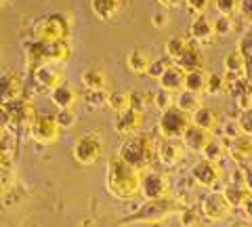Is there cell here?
Returning a JSON list of instances; mask_svg holds the SVG:
<instances>
[{"mask_svg":"<svg viewBox=\"0 0 252 227\" xmlns=\"http://www.w3.org/2000/svg\"><path fill=\"white\" fill-rule=\"evenodd\" d=\"M107 192L118 200H132L137 194H141V170L124 162L120 156L109 158L107 164V177H105Z\"/></svg>","mask_w":252,"mask_h":227,"instance_id":"1","label":"cell"},{"mask_svg":"<svg viewBox=\"0 0 252 227\" xmlns=\"http://www.w3.org/2000/svg\"><path fill=\"white\" fill-rule=\"evenodd\" d=\"M156 150H158L156 141L149 132H137V135H132L124 141L118 156H120L124 162H128L130 166L145 170V168H149V164H152Z\"/></svg>","mask_w":252,"mask_h":227,"instance_id":"2","label":"cell"},{"mask_svg":"<svg viewBox=\"0 0 252 227\" xmlns=\"http://www.w3.org/2000/svg\"><path fill=\"white\" fill-rule=\"evenodd\" d=\"M30 61H40V64H61L67 61L72 55V46L67 40H36L32 38L23 44Z\"/></svg>","mask_w":252,"mask_h":227,"instance_id":"3","label":"cell"},{"mask_svg":"<svg viewBox=\"0 0 252 227\" xmlns=\"http://www.w3.org/2000/svg\"><path fill=\"white\" fill-rule=\"evenodd\" d=\"M69 32H72V19L65 13L44 15L32 30L36 40H67Z\"/></svg>","mask_w":252,"mask_h":227,"instance_id":"4","label":"cell"},{"mask_svg":"<svg viewBox=\"0 0 252 227\" xmlns=\"http://www.w3.org/2000/svg\"><path fill=\"white\" fill-rule=\"evenodd\" d=\"M189 127H191L189 114L181 112L177 105H172L166 112H162L160 120H158V129H160L164 139H181Z\"/></svg>","mask_w":252,"mask_h":227,"instance_id":"5","label":"cell"},{"mask_svg":"<svg viewBox=\"0 0 252 227\" xmlns=\"http://www.w3.org/2000/svg\"><path fill=\"white\" fill-rule=\"evenodd\" d=\"M30 135L36 143L40 145H53L59 141L61 135V127L55 116L51 114H36L34 120L30 124Z\"/></svg>","mask_w":252,"mask_h":227,"instance_id":"6","label":"cell"},{"mask_svg":"<svg viewBox=\"0 0 252 227\" xmlns=\"http://www.w3.org/2000/svg\"><path fill=\"white\" fill-rule=\"evenodd\" d=\"M74 158L78 164H84V166H91V164H94L101 154H103V141H101L94 132H86V135L78 137V141L74 143Z\"/></svg>","mask_w":252,"mask_h":227,"instance_id":"7","label":"cell"},{"mask_svg":"<svg viewBox=\"0 0 252 227\" xmlns=\"http://www.w3.org/2000/svg\"><path fill=\"white\" fill-rule=\"evenodd\" d=\"M141 194L145 195V200H164L170 195V183L168 177L158 173V170H147L145 175H141Z\"/></svg>","mask_w":252,"mask_h":227,"instance_id":"8","label":"cell"},{"mask_svg":"<svg viewBox=\"0 0 252 227\" xmlns=\"http://www.w3.org/2000/svg\"><path fill=\"white\" fill-rule=\"evenodd\" d=\"M231 210V204L225 200L223 192H208L206 195H204L202 200V215L208 219V221L212 223H219L223 221V219H227V215H229Z\"/></svg>","mask_w":252,"mask_h":227,"instance_id":"9","label":"cell"},{"mask_svg":"<svg viewBox=\"0 0 252 227\" xmlns=\"http://www.w3.org/2000/svg\"><path fill=\"white\" fill-rule=\"evenodd\" d=\"M32 76H34V84L38 93H51L59 84H63V74L55 64H40Z\"/></svg>","mask_w":252,"mask_h":227,"instance_id":"10","label":"cell"},{"mask_svg":"<svg viewBox=\"0 0 252 227\" xmlns=\"http://www.w3.org/2000/svg\"><path fill=\"white\" fill-rule=\"evenodd\" d=\"M172 206H175V204H172L168 198H164V200H147V204L141 206L139 213L130 217V221L158 223V221H162V217H166L168 213H172V210H177Z\"/></svg>","mask_w":252,"mask_h":227,"instance_id":"11","label":"cell"},{"mask_svg":"<svg viewBox=\"0 0 252 227\" xmlns=\"http://www.w3.org/2000/svg\"><path fill=\"white\" fill-rule=\"evenodd\" d=\"M191 179L202 187H208V190H217V185L220 181V170L217 166V162L210 160H200L198 164H193L191 168Z\"/></svg>","mask_w":252,"mask_h":227,"instance_id":"12","label":"cell"},{"mask_svg":"<svg viewBox=\"0 0 252 227\" xmlns=\"http://www.w3.org/2000/svg\"><path fill=\"white\" fill-rule=\"evenodd\" d=\"M143 127V112H137V109H124V112L116 114V120H114V130L118 135H124V137H132L137 135Z\"/></svg>","mask_w":252,"mask_h":227,"instance_id":"13","label":"cell"},{"mask_svg":"<svg viewBox=\"0 0 252 227\" xmlns=\"http://www.w3.org/2000/svg\"><path fill=\"white\" fill-rule=\"evenodd\" d=\"M158 160H160L164 166H177V164L185 158V145L181 139H164L158 145Z\"/></svg>","mask_w":252,"mask_h":227,"instance_id":"14","label":"cell"},{"mask_svg":"<svg viewBox=\"0 0 252 227\" xmlns=\"http://www.w3.org/2000/svg\"><path fill=\"white\" fill-rule=\"evenodd\" d=\"M23 80L15 72H6L0 76V105H9L21 99Z\"/></svg>","mask_w":252,"mask_h":227,"instance_id":"15","label":"cell"},{"mask_svg":"<svg viewBox=\"0 0 252 227\" xmlns=\"http://www.w3.org/2000/svg\"><path fill=\"white\" fill-rule=\"evenodd\" d=\"M189 36L193 38L198 44H212V40L217 38L215 34V21H210L206 15H195V19L189 26Z\"/></svg>","mask_w":252,"mask_h":227,"instance_id":"16","label":"cell"},{"mask_svg":"<svg viewBox=\"0 0 252 227\" xmlns=\"http://www.w3.org/2000/svg\"><path fill=\"white\" fill-rule=\"evenodd\" d=\"M126 0H91V9L94 17L101 21H112L124 11Z\"/></svg>","mask_w":252,"mask_h":227,"instance_id":"17","label":"cell"},{"mask_svg":"<svg viewBox=\"0 0 252 227\" xmlns=\"http://www.w3.org/2000/svg\"><path fill=\"white\" fill-rule=\"evenodd\" d=\"M181 141H183V145L187 147L189 152L202 154L204 147H206L208 141H210V132L204 130V129H200V127H195V124H191V127L185 130V135L181 137Z\"/></svg>","mask_w":252,"mask_h":227,"instance_id":"18","label":"cell"},{"mask_svg":"<svg viewBox=\"0 0 252 227\" xmlns=\"http://www.w3.org/2000/svg\"><path fill=\"white\" fill-rule=\"evenodd\" d=\"M223 69H225V78L227 82L235 80V78H242V76H248V69H246V59H244L242 51H231L229 55L225 57V64H223Z\"/></svg>","mask_w":252,"mask_h":227,"instance_id":"19","label":"cell"},{"mask_svg":"<svg viewBox=\"0 0 252 227\" xmlns=\"http://www.w3.org/2000/svg\"><path fill=\"white\" fill-rule=\"evenodd\" d=\"M156 57L149 51L145 49H132L128 55H126V67H128V72L132 74H147L149 65H152V61Z\"/></svg>","mask_w":252,"mask_h":227,"instance_id":"20","label":"cell"},{"mask_svg":"<svg viewBox=\"0 0 252 227\" xmlns=\"http://www.w3.org/2000/svg\"><path fill=\"white\" fill-rule=\"evenodd\" d=\"M158 82H160L162 89H166L170 93L183 91V87H185V69L181 65H177V64H172V65H168L166 72L160 76V80Z\"/></svg>","mask_w":252,"mask_h":227,"instance_id":"21","label":"cell"},{"mask_svg":"<svg viewBox=\"0 0 252 227\" xmlns=\"http://www.w3.org/2000/svg\"><path fill=\"white\" fill-rule=\"evenodd\" d=\"M82 87L86 91H107L109 87V78H107V72L101 67H91L86 69V72L82 74L80 78Z\"/></svg>","mask_w":252,"mask_h":227,"instance_id":"22","label":"cell"},{"mask_svg":"<svg viewBox=\"0 0 252 227\" xmlns=\"http://www.w3.org/2000/svg\"><path fill=\"white\" fill-rule=\"evenodd\" d=\"M206 84H208V72L204 67H195V69L185 72V87H183L185 91L202 95V93L206 91Z\"/></svg>","mask_w":252,"mask_h":227,"instance_id":"23","label":"cell"},{"mask_svg":"<svg viewBox=\"0 0 252 227\" xmlns=\"http://www.w3.org/2000/svg\"><path fill=\"white\" fill-rule=\"evenodd\" d=\"M191 124H195V127H200L204 130H215L219 127V114L215 112L212 107H200L195 109V112L191 114Z\"/></svg>","mask_w":252,"mask_h":227,"instance_id":"24","label":"cell"},{"mask_svg":"<svg viewBox=\"0 0 252 227\" xmlns=\"http://www.w3.org/2000/svg\"><path fill=\"white\" fill-rule=\"evenodd\" d=\"M51 95V101L55 105H57L59 109H65V107H74V103L78 101V93L76 89L67 87V84H59L55 91L49 93Z\"/></svg>","mask_w":252,"mask_h":227,"instance_id":"25","label":"cell"},{"mask_svg":"<svg viewBox=\"0 0 252 227\" xmlns=\"http://www.w3.org/2000/svg\"><path fill=\"white\" fill-rule=\"evenodd\" d=\"M193 42L191 36H185V34H175L172 38L166 40V57L172 61V64H177V59L187 51V46Z\"/></svg>","mask_w":252,"mask_h":227,"instance_id":"26","label":"cell"},{"mask_svg":"<svg viewBox=\"0 0 252 227\" xmlns=\"http://www.w3.org/2000/svg\"><path fill=\"white\" fill-rule=\"evenodd\" d=\"M202 64H204L202 51H200V44L195 42V40L189 44L187 51L177 59V65H181L185 72H189V69H195V67H202Z\"/></svg>","mask_w":252,"mask_h":227,"instance_id":"27","label":"cell"},{"mask_svg":"<svg viewBox=\"0 0 252 227\" xmlns=\"http://www.w3.org/2000/svg\"><path fill=\"white\" fill-rule=\"evenodd\" d=\"M175 105L181 109V112H185L191 116L195 109L202 107V97L198 95V93H191V91H179V95L175 97Z\"/></svg>","mask_w":252,"mask_h":227,"instance_id":"28","label":"cell"},{"mask_svg":"<svg viewBox=\"0 0 252 227\" xmlns=\"http://www.w3.org/2000/svg\"><path fill=\"white\" fill-rule=\"evenodd\" d=\"M231 156L233 160L244 162V160H252V137L244 135L231 141Z\"/></svg>","mask_w":252,"mask_h":227,"instance_id":"29","label":"cell"},{"mask_svg":"<svg viewBox=\"0 0 252 227\" xmlns=\"http://www.w3.org/2000/svg\"><path fill=\"white\" fill-rule=\"evenodd\" d=\"M223 195H225V200L231 204V208H240L242 206V202L248 198L250 192L246 190V185H225L223 187Z\"/></svg>","mask_w":252,"mask_h":227,"instance_id":"30","label":"cell"},{"mask_svg":"<svg viewBox=\"0 0 252 227\" xmlns=\"http://www.w3.org/2000/svg\"><path fill=\"white\" fill-rule=\"evenodd\" d=\"M107 107L112 109L114 114H120L124 109L130 107V93H124V91H114L109 93L107 97Z\"/></svg>","mask_w":252,"mask_h":227,"instance_id":"31","label":"cell"},{"mask_svg":"<svg viewBox=\"0 0 252 227\" xmlns=\"http://www.w3.org/2000/svg\"><path fill=\"white\" fill-rule=\"evenodd\" d=\"M152 101H154V107H158L160 112H166L168 107L175 105V97H172V93L166 91V89H162V87L152 95Z\"/></svg>","mask_w":252,"mask_h":227,"instance_id":"32","label":"cell"},{"mask_svg":"<svg viewBox=\"0 0 252 227\" xmlns=\"http://www.w3.org/2000/svg\"><path fill=\"white\" fill-rule=\"evenodd\" d=\"M227 91V78L225 74H208V84H206V93L208 95H220Z\"/></svg>","mask_w":252,"mask_h":227,"instance_id":"33","label":"cell"},{"mask_svg":"<svg viewBox=\"0 0 252 227\" xmlns=\"http://www.w3.org/2000/svg\"><path fill=\"white\" fill-rule=\"evenodd\" d=\"M107 97H109V91H86L84 93V103L97 109V107H103L107 105Z\"/></svg>","mask_w":252,"mask_h":227,"instance_id":"34","label":"cell"},{"mask_svg":"<svg viewBox=\"0 0 252 227\" xmlns=\"http://www.w3.org/2000/svg\"><path fill=\"white\" fill-rule=\"evenodd\" d=\"M168 65H172V61H170L168 57H156V59L152 61V65H149V69H147L145 76L154 78V80H160V76L166 72Z\"/></svg>","mask_w":252,"mask_h":227,"instance_id":"35","label":"cell"},{"mask_svg":"<svg viewBox=\"0 0 252 227\" xmlns=\"http://www.w3.org/2000/svg\"><path fill=\"white\" fill-rule=\"evenodd\" d=\"M233 21L229 15H219V19L215 21V34L217 38H227V36H231L233 34Z\"/></svg>","mask_w":252,"mask_h":227,"instance_id":"36","label":"cell"},{"mask_svg":"<svg viewBox=\"0 0 252 227\" xmlns=\"http://www.w3.org/2000/svg\"><path fill=\"white\" fill-rule=\"evenodd\" d=\"M240 51L246 59V69H248V78L252 80V30L240 40Z\"/></svg>","mask_w":252,"mask_h":227,"instance_id":"37","label":"cell"},{"mask_svg":"<svg viewBox=\"0 0 252 227\" xmlns=\"http://www.w3.org/2000/svg\"><path fill=\"white\" fill-rule=\"evenodd\" d=\"M223 154H225V147H223V143L220 141H208V145L204 147V152H202V156L206 160H210V162H219L220 158H223Z\"/></svg>","mask_w":252,"mask_h":227,"instance_id":"38","label":"cell"},{"mask_svg":"<svg viewBox=\"0 0 252 227\" xmlns=\"http://www.w3.org/2000/svg\"><path fill=\"white\" fill-rule=\"evenodd\" d=\"M55 118H57L61 129H74L78 122V114L74 112V107H65V109H59Z\"/></svg>","mask_w":252,"mask_h":227,"instance_id":"39","label":"cell"},{"mask_svg":"<svg viewBox=\"0 0 252 227\" xmlns=\"http://www.w3.org/2000/svg\"><path fill=\"white\" fill-rule=\"evenodd\" d=\"M181 225L183 227H198L200 225V215H198V210H193V208H181Z\"/></svg>","mask_w":252,"mask_h":227,"instance_id":"40","label":"cell"},{"mask_svg":"<svg viewBox=\"0 0 252 227\" xmlns=\"http://www.w3.org/2000/svg\"><path fill=\"white\" fill-rule=\"evenodd\" d=\"M215 9L219 15H231L240 9V0H215Z\"/></svg>","mask_w":252,"mask_h":227,"instance_id":"41","label":"cell"},{"mask_svg":"<svg viewBox=\"0 0 252 227\" xmlns=\"http://www.w3.org/2000/svg\"><path fill=\"white\" fill-rule=\"evenodd\" d=\"M238 124H240V130L244 132V135H250L252 137V107L242 109L240 118H238Z\"/></svg>","mask_w":252,"mask_h":227,"instance_id":"42","label":"cell"},{"mask_svg":"<svg viewBox=\"0 0 252 227\" xmlns=\"http://www.w3.org/2000/svg\"><path fill=\"white\" fill-rule=\"evenodd\" d=\"M240 124L238 122H225L223 124V139L225 141H233V139H238L240 137Z\"/></svg>","mask_w":252,"mask_h":227,"instance_id":"43","label":"cell"},{"mask_svg":"<svg viewBox=\"0 0 252 227\" xmlns=\"http://www.w3.org/2000/svg\"><path fill=\"white\" fill-rule=\"evenodd\" d=\"M152 26L156 30H162V28H166L168 26V13L166 11H162V9H158L152 13Z\"/></svg>","mask_w":252,"mask_h":227,"instance_id":"44","label":"cell"},{"mask_svg":"<svg viewBox=\"0 0 252 227\" xmlns=\"http://www.w3.org/2000/svg\"><path fill=\"white\" fill-rule=\"evenodd\" d=\"M185 2H187V6H189V9H191L193 13L202 15V13L208 11V6L212 4V0H185Z\"/></svg>","mask_w":252,"mask_h":227,"instance_id":"45","label":"cell"},{"mask_svg":"<svg viewBox=\"0 0 252 227\" xmlns=\"http://www.w3.org/2000/svg\"><path fill=\"white\" fill-rule=\"evenodd\" d=\"M130 109H137V112H145V95L143 93H130Z\"/></svg>","mask_w":252,"mask_h":227,"instance_id":"46","label":"cell"},{"mask_svg":"<svg viewBox=\"0 0 252 227\" xmlns=\"http://www.w3.org/2000/svg\"><path fill=\"white\" fill-rule=\"evenodd\" d=\"M235 99V107L240 109H248V107H252V91H246V93H242V95H238V97H233Z\"/></svg>","mask_w":252,"mask_h":227,"instance_id":"47","label":"cell"},{"mask_svg":"<svg viewBox=\"0 0 252 227\" xmlns=\"http://www.w3.org/2000/svg\"><path fill=\"white\" fill-rule=\"evenodd\" d=\"M240 15L246 23H252V0H240Z\"/></svg>","mask_w":252,"mask_h":227,"instance_id":"48","label":"cell"},{"mask_svg":"<svg viewBox=\"0 0 252 227\" xmlns=\"http://www.w3.org/2000/svg\"><path fill=\"white\" fill-rule=\"evenodd\" d=\"M6 124H11V112L6 105H0V129H4Z\"/></svg>","mask_w":252,"mask_h":227,"instance_id":"49","label":"cell"},{"mask_svg":"<svg viewBox=\"0 0 252 227\" xmlns=\"http://www.w3.org/2000/svg\"><path fill=\"white\" fill-rule=\"evenodd\" d=\"M240 208H246V210H244V215H246L248 219H252V195H248V198L242 202Z\"/></svg>","mask_w":252,"mask_h":227,"instance_id":"50","label":"cell"},{"mask_svg":"<svg viewBox=\"0 0 252 227\" xmlns=\"http://www.w3.org/2000/svg\"><path fill=\"white\" fill-rule=\"evenodd\" d=\"M162 6H168V9H177V6H181L185 2V0H158Z\"/></svg>","mask_w":252,"mask_h":227,"instance_id":"51","label":"cell"},{"mask_svg":"<svg viewBox=\"0 0 252 227\" xmlns=\"http://www.w3.org/2000/svg\"><path fill=\"white\" fill-rule=\"evenodd\" d=\"M244 185H246V190H248L250 195H252V168H248L246 175H244Z\"/></svg>","mask_w":252,"mask_h":227,"instance_id":"52","label":"cell"},{"mask_svg":"<svg viewBox=\"0 0 252 227\" xmlns=\"http://www.w3.org/2000/svg\"><path fill=\"white\" fill-rule=\"evenodd\" d=\"M78 227H97V223L91 221V219H86V221H82V223L78 225Z\"/></svg>","mask_w":252,"mask_h":227,"instance_id":"53","label":"cell"},{"mask_svg":"<svg viewBox=\"0 0 252 227\" xmlns=\"http://www.w3.org/2000/svg\"><path fill=\"white\" fill-rule=\"evenodd\" d=\"M4 158H6V154H4L2 150H0V168H2V166H4Z\"/></svg>","mask_w":252,"mask_h":227,"instance_id":"54","label":"cell"},{"mask_svg":"<svg viewBox=\"0 0 252 227\" xmlns=\"http://www.w3.org/2000/svg\"><path fill=\"white\" fill-rule=\"evenodd\" d=\"M229 227H250V225H246V223H233V225H229Z\"/></svg>","mask_w":252,"mask_h":227,"instance_id":"55","label":"cell"},{"mask_svg":"<svg viewBox=\"0 0 252 227\" xmlns=\"http://www.w3.org/2000/svg\"><path fill=\"white\" fill-rule=\"evenodd\" d=\"M152 227H166V225H164L162 221H158V223H152Z\"/></svg>","mask_w":252,"mask_h":227,"instance_id":"56","label":"cell"},{"mask_svg":"<svg viewBox=\"0 0 252 227\" xmlns=\"http://www.w3.org/2000/svg\"><path fill=\"white\" fill-rule=\"evenodd\" d=\"M4 2H6V0H0V9H2V6H4Z\"/></svg>","mask_w":252,"mask_h":227,"instance_id":"57","label":"cell"}]
</instances>
